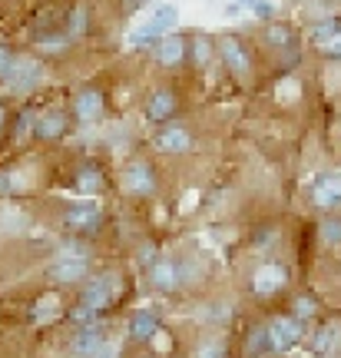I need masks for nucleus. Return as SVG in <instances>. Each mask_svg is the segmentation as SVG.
<instances>
[{"mask_svg": "<svg viewBox=\"0 0 341 358\" xmlns=\"http://www.w3.org/2000/svg\"><path fill=\"white\" fill-rule=\"evenodd\" d=\"M116 282H119V275H116V272H103V275H96V279H93L87 289H83V299H80V306L93 308V312H103V308L113 302Z\"/></svg>", "mask_w": 341, "mask_h": 358, "instance_id": "obj_3", "label": "nucleus"}, {"mask_svg": "<svg viewBox=\"0 0 341 358\" xmlns=\"http://www.w3.org/2000/svg\"><path fill=\"white\" fill-rule=\"evenodd\" d=\"M219 53H222V60H226L228 73H235L239 80H245L249 73H252V57H249V50H245L235 37L222 40V43H219Z\"/></svg>", "mask_w": 341, "mask_h": 358, "instance_id": "obj_9", "label": "nucleus"}, {"mask_svg": "<svg viewBox=\"0 0 341 358\" xmlns=\"http://www.w3.org/2000/svg\"><path fill=\"white\" fill-rule=\"evenodd\" d=\"M228 319H232V308L226 302H209L203 308V322H209V325H226Z\"/></svg>", "mask_w": 341, "mask_h": 358, "instance_id": "obj_23", "label": "nucleus"}, {"mask_svg": "<svg viewBox=\"0 0 341 358\" xmlns=\"http://www.w3.org/2000/svg\"><path fill=\"white\" fill-rule=\"evenodd\" d=\"M73 315V322H80V325H89V322H96V312L93 308H87V306H80L76 312H70Z\"/></svg>", "mask_w": 341, "mask_h": 358, "instance_id": "obj_36", "label": "nucleus"}, {"mask_svg": "<svg viewBox=\"0 0 341 358\" xmlns=\"http://www.w3.org/2000/svg\"><path fill=\"white\" fill-rule=\"evenodd\" d=\"M321 239L328 245H341V219H325L321 222Z\"/></svg>", "mask_w": 341, "mask_h": 358, "instance_id": "obj_28", "label": "nucleus"}, {"mask_svg": "<svg viewBox=\"0 0 341 358\" xmlns=\"http://www.w3.org/2000/svg\"><path fill=\"white\" fill-rule=\"evenodd\" d=\"M312 203H315L321 213L341 209V176L338 173H321V176L312 182Z\"/></svg>", "mask_w": 341, "mask_h": 358, "instance_id": "obj_5", "label": "nucleus"}, {"mask_svg": "<svg viewBox=\"0 0 341 358\" xmlns=\"http://www.w3.org/2000/svg\"><path fill=\"white\" fill-rule=\"evenodd\" d=\"M150 282L159 289V292H173V289H179V268L173 259H156L150 266Z\"/></svg>", "mask_w": 341, "mask_h": 358, "instance_id": "obj_12", "label": "nucleus"}, {"mask_svg": "<svg viewBox=\"0 0 341 358\" xmlns=\"http://www.w3.org/2000/svg\"><path fill=\"white\" fill-rule=\"evenodd\" d=\"M266 37H268V43H291V30H289V27H268V34H266Z\"/></svg>", "mask_w": 341, "mask_h": 358, "instance_id": "obj_32", "label": "nucleus"}, {"mask_svg": "<svg viewBox=\"0 0 341 358\" xmlns=\"http://www.w3.org/2000/svg\"><path fill=\"white\" fill-rule=\"evenodd\" d=\"M176 20H179V10H176V3H159L156 10H152V17H150V30L156 34V37H166L173 27H176Z\"/></svg>", "mask_w": 341, "mask_h": 358, "instance_id": "obj_17", "label": "nucleus"}, {"mask_svg": "<svg viewBox=\"0 0 341 358\" xmlns=\"http://www.w3.org/2000/svg\"><path fill=\"white\" fill-rule=\"evenodd\" d=\"M192 53H196V64H199V66L209 64V57H212V40L199 34V37L192 40Z\"/></svg>", "mask_w": 341, "mask_h": 358, "instance_id": "obj_27", "label": "nucleus"}, {"mask_svg": "<svg viewBox=\"0 0 341 358\" xmlns=\"http://www.w3.org/2000/svg\"><path fill=\"white\" fill-rule=\"evenodd\" d=\"M156 332H159V319H156V312H150V308L136 312L133 322H129V335H133L136 342H150Z\"/></svg>", "mask_w": 341, "mask_h": 358, "instance_id": "obj_16", "label": "nucleus"}, {"mask_svg": "<svg viewBox=\"0 0 341 358\" xmlns=\"http://www.w3.org/2000/svg\"><path fill=\"white\" fill-rule=\"evenodd\" d=\"M173 113H176V93L173 90H156L150 96V103H146V116L152 123H163Z\"/></svg>", "mask_w": 341, "mask_h": 358, "instance_id": "obj_14", "label": "nucleus"}, {"mask_svg": "<svg viewBox=\"0 0 341 358\" xmlns=\"http://www.w3.org/2000/svg\"><path fill=\"white\" fill-rule=\"evenodd\" d=\"M73 113H76V120H83V123H96L103 113V93L100 90H83L73 100Z\"/></svg>", "mask_w": 341, "mask_h": 358, "instance_id": "obj_13", "label": "nucleus"}, {"mask_svg": "<svg viewBox=\"0 0 341 358\" xmlns=\"http://www.w3.org/2000/svg\"><path fill=\"white\" fill-rule=\"evenodd\" d=\"M325 53H328V57H335V60H341V34L335 40H328V43H325Z\"/></svg>", "mask_w": 341, "mask_h": 358, "instance_id": "obj_38", "label": "nucleus"}, {"mask_svg": "<svg viewBox=\"0 0 341 358\" xmlns=\"http://www.w3.org/2000/svg\"><path fill=\"white\" fill-rule=\"evenodd\" d=\"M17 189H20V176H13V173H0V196H13Z\"/></svg>", "mask_w": 341, "mask_h": 358, "instance_id": "obj_31", "label": "nucleus"}, {"mask_svg": "<svg viewBox=\"0 0 341 358\" xmlns=\"http://www.w3.org/2000/svg\"><path fill=\"white\" fill-rule=\"evenodd\" d=\"M40 47L47 53H64L66 50V37H43L40 40Z\"/></svg>", "mask_w": 341, "mask_h": 358, "instance_id": "obj_33", "label": "nucleus"}, {"mask_svg": "<svg viewBox=\"0 0 341 358\" xmlns=\"http://www.w3.org/2000/svg\"><path fill=\"white\" fill-rule=\"evenodd\" d=\"M291 319H298V322H305V319H312L318 312V299H312V295H298L295 302H291Z\"/></svg>", "mask_w": 341, "mask_h": 358, "instance_id": "obj_25", "label": "nucleus"}, {"mask_svg": "<svg viewBox=\"0 0 341 358\" xmlns=\"http://www.w3.org/2000/svg\"><path fill=\"white\" fill-rule=\"evenodd\" d=\"M159 40L163 37H156V34H152L150 27H139V30H133V34H129V47H136V50H156V43H159Z\"/></svg>", "mask_w": 341, "mask_h": 358, "instance_id": "obj_24", "label": "nucleus"}, {"mask_svg": "<svg viewBox=\"0 0 341 358\" xmlns=\"http://www.w3.org/2000/svg\"><path fill=\"white\" fill-rule=\"evenodd\" d=\"M89 358H119V348H116V342H110V338H106V342H103V345L96 348Z\"/></svg>", "mask_w": 341, "mask_h": 358, "instance_id": "obj_34", "label": "nucleus"}, {"mask_svg": "<svg viewBox=\"0 0 341 358\" xmlns=\"http://www.w3.org/2000/svg\"><path fill=\"white\" fill-rule=\"evenodd\" d=\"M83 30H87V7H76L70 17V37H80Z\"/></svg>", "mask_w": 341, "mask_h": 358, "instance_id": "obj_30", "label": "nucleus"}, {"mask_svg": "<svg viewBox=\"0 0 341 358\" xmlns=\"http://www.w3.org/2000/svg\"><path fill=\"white\" fill-rule=\"evenodd\" d=\"M268 338H272V352H285L302 338V322L291 319V315L268 322Z\"/></svg>", "mask_w": 341, "mask_h": 358, "instance_id": "obj_10", "label": "nucleus"}, {"mask_svg": "<svg viewBox=\"0 0 341 358\" xmlns=\"http://www.w3.org/2000/svg\"><path fill=\"white\" fill-rule=\"evenodd\" d=\"M192 146V133L189 127H182V123H173V127H163L156 133V150L166 156H176V153H189Z\"/></svg>", "mask_w": 341, "mask_h": 358, "instance_id": "obj_8", "label": "nucleus"}, {"mask_svg": "<svg viewBox=\"0 0 341 358\" xmlns=\"http://www.w3.org/2000/svg\"><path fill=\"white\" fill-rule=\"evenodd\" d=\"M289 285V272L282 268V262H262L252 272V292L255 295H275Z\"/></svg>", "mask_w": 341, "mask_h": 358, "instance_id": "obj_7", "label": "nucleus"}, {"mask_svg": "<svg viewBox=\"0 0 341 358\" xmlns=\"http://www.w3.org/2000/svg\"><path fill=\"white\" fill-rule=\"evenodd\" d=\"M196 358H228V345L222 342V338H209V342L199 345Z\"/></svg>", "mask_w": 341, "mask_h": 358, "instance_id": "obj_26", "label": "nucleus"}, {"mask_svg": "<svg viewBox=\"0 0 341 358\" xmlns=\"http://www.w3.org/2000/svg\"><path fill=\"white\" fill-rule=\"evenodd\" d=\"M0 127H3V110H0Z\"/></svg>", "mask_w": 341, "mask_h": 358, "instance_id": "obj_41", "label": "nucleus"}, {"mask_svg": "<svg viewBox=\"0 0 341 358\" xmlns=\"http://www.w3.org/2000/svg\"><path fill=\"white\" fill-rule=\"evenodd\" d=\"M76 189L80 192H100L103 189V173L96 166H83L80 173H76Z\"/></svg>", "mask_w": 341, "mask_h": 358, "instance_id": "obj_21", "label": "nucleus"}, {"mask_svg": "<svg viewBox=\"0 0 341 358\" xmlns=\"http://www.w3.org/2000/svg\"><path fill=\"white\" fill-rule=\"evenodd\" d=\"M64 226L70 232H80V236H89L103 226V206L87 199V203H70V209L64 213Z\"/></svg>", "mask_w": 341, "mask_h": 358, "instance_id": "obj_1", "label": "nucleus"}, {"mask_svg": "<svg viewBox=\"0 0 341 358\" xmlns=\"http://www.w3.org/2000/svg\"><path fill=\"white\" fill-rule=\"evenodd\" d=\"M338 345H341V329L338 325H325V329L312 338V352H315V355H331Z\"/></svg>", "mask_w": 341, "mask_h": 358, "instance_id": "obj_19", "label": "nucleus"}, {"mask_svg": "<svg viewBox=\"0 0 341 358\" xmlns=\"http://www.w3.org/2000/svg\"><path fill=\"white\" fill-rule=\"evenodd\" d=\"M338 34H341V20H338V17H328L325 24L312 27V40H315V43H321V47H325L328 40H335Z\"/></svg>", "mask_w": 341, "mask_h": 358, "instance_id": "obj_22", "label": "nucleus"}, {"mask_svg": "<svg viewBox=\"0 0 341 358\" xmlns=\"http://www.w3.org/2000/svg\"><path fill=\"white\" fill-rule=\"evenodd\" d=\"M103 342H106V335H103V329H96V322H93V325H83V329L70 338V355L73 358H89Z\"/></svg>", "mask_w": 341, "mask_h": 358, "instance_id": "obj_11", "label": "nucleus"}, {"mask_svg": "<svg viewBox=\"0 0 341 358\" xmlns=\"http://www.w3.org/2000/svg\"><path fill=\"white\" fill-rule=\"evenodd\" d=\"M139 262L150 268L152 262H156V245H152V243H150V245H143V249H139Z\"/></svg>", "mask_w": 341, "mask_h": 358, "instance_id": "obj_37", "label": "nucleus"}, {"mask_svg": "<svg viewBox=\"0 0 341 358\" xmlns=\"http://www.w3.org/2000/svg\"><path fill=\"white\" fill-rule=\"evenodd\" d=\"M40 83H43V66H40L37 60H17L10 70V77H7V87H10V93H17V96L34 93Z\"/></svg>", "mask_w": 341, "mask_h": 358, "instance_id": "obj_6", "label": "nucleus"}, {"mask_svg": "<svg viewBox=\"0 0 341 358\" xmlns=\"http://www.w3.org/2000/svg\"><path fill=\"white\" fill-rule=\"evenodd\" d=\"M245 352L252 358H262L272 352V338H268V325H259V329H252L249 332V342H245Z\"/></svg>", "mask_w": 341, "mask_h": 358, "instance_id": "obj_20", "label": "nucleus"}, {"mask_svg": "<svg viewBox=\"0 0 341 358\" xmlns=\"http://www.w3.org/2000/svg\"><path fill=\"white\" fill-rule=\"evenodd\" d=\"M156 57L163 66H176L182 57H186V40L182 37H163L156 43Z\"/></svg>", "mask_w": 341, "mask_h": 358, "instance_id": "obj_18", "label": "nucleus"}, {"mask_svg": "<svg viewBox=\"0 0 341 358\" xmlns=\"http://www.w3.org/2000/svg\"><path fill=\"white\" fill-rule=\"evenodd\" d=\"M232 3H239L242 10H252V7H255V0H232Z\"/></svg>", "mask_w": 341, "mask_h": 358, "instance_id": "obj_39", "label": "nucleus"}, {"mask_svg": "<svg viewBox=\"0 0 341 358\" xmlns=\"http://www.w3.org/2000/svg\"><path fill=\"white\" fill-rule=\"evenodd\" d=\"M13 64H17V57H13V50H10V47H3V43H0V80H7V77H10Z\"/></svg>", "mask_w": 341, "mask_h": 358, "instance_id": "obj_29", "label": "nucleus"}, {"mask_svg": "<svg viewBox=\"0 0 341 358\" xmlns=\"http://www.w3.org/2000/svg\"><path fill=\"white\" fill-rule=\"evenodd\" d=\"M123 189L133 196H152L156 192V169L146 159H133L123 169Z\"/></svg>", "mask_w": 341, "mask_h": 358, "instance_id": "obj_4", "label": "nucleus"}, {"mask_svg": "<svg viewBox=\"0 0 341 358\" xmlns=\"http://www.w3.org/2000/svg\"><path fill=\"white\" fill-rule=\"evenodd\" d=\"M50 275L60 285H76V282H83L89 275V256L87 252H64V256L53 262Z\"/></svg>", "mask_w": 341, "mask_h": 358, "instance_id": "obj_2", "label": "nucleus"}, {"mask_svg": "<svg viewBox=\"0 0 341 358\" xmlns=\"http://www.w3.org/2000/svg\"><path fill=\"white\" fill-rule=\"evenodd\" d=\"M252 13H255V17H259V20H272V13H275V7H272L268 0H255Z\"/></svg>", "mask_w": 341, "mask_h": 358, "instance_id": "obj_35", "label": "nucleus"}, {"mask_svg": "<svg viewBox=\"0 0 341 358\" xmlns=\"http://www.w3.org/2000/svg\"><path fill=\"white\" fill-rule=\"evenodd\" d=\"M37 127H34V136H40V140H60L66 133V116L64 113H43L34 120Z\"/></svg>", "mask_w": 341, "mask_h": 358, "instance_id": "obj_15", "label": "nucleus"}, {"mask_svg": "<svg viewBox=\"0 0 341 358\" xmlns=\"http://www.w3.org/2000/svg\"><path fill=\"white\" fill-rule=\"evenodd\" d=\"M129 7H139V3H146V0H126Z\"/></svg>", "mask_w": 341, "mask_h": 358, "instance_id": "obj_40", "label": "nucleus"}]
</instances>
